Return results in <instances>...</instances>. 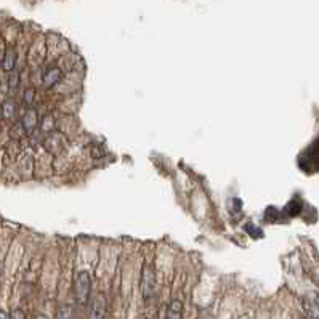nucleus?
Listing matches in <instances>:
<instances>
[{
  "instance_id": "nucleus-14",
  "label": "nucleus",
  "mask_w": 319,
  "mask_h": 319,
  "mask_svg": "<svg viewBox=\"0 0 319 319\" xmlns=\"http://www.w3.org/2000/svg\"><path fill=\"white\" fill-rule=\"evenodd\" d=\"M18 87V74L10 75V90H15Z\"/></svg>"
},
{
  "instance_id": "nucleus-6",
  "label": "nucleus",
  "mask_w": 319,
  "mask_h": 319,
  "mask_svg": "<svg viewBox=\"0 0 319 319\" xmlns=\"http://www.w3.org/2000/svg\"><path fill=\"white\" fill-rule=\"evenodd\" d=\"M63 79V71L60 69V67H50L45 75H44V87L47 90L53 89V87H56L58 84L61 82Z\"/></svg>"
},
{
  "instance_id": "nucleus-1",
  "label": "nucleus",
  "mask_w": 319,
  "mask_h": 319,
  "mask_svg": "<svg viewBox=\"0 0 319 319\" xmlns=\"http://www.w3.org/2000/svg\"><path fill=\"white\" fill-rule=\"evenodd\" d=\"M90 292H92V277L90 273L82 269L75 274L74 279V297L77 305L85 306L90 300Z\"/></svg>"
},
{
  "instance_id": "nucleus-13",
  "label": "nucleus",
  "mask_w": 319,
  "mask_h": 319,
  "mask_svg": "<svg viewBox=\"0 0 319 319\" xmlns=\"http://www.w3.org/2000/svg\"><path fill=\"white\" fill-rule=\"evenodd\" d=\"M8 319H26V314L23 310H19V308H16V310H13L12 313L8 314Z\"/></svg>"
},
{
  "instance_id": "nucleus-4",
  "label": "nucleus",
  "mask_w": 319,
  "mask_h": 319,
  "mask_svg": "<svg viewBox=\"0 0 319 319\" xmlns=\"http://www.w3.org/2000/svg\"><path fill=\"white\" fill-rule=\"evenodd\" d=\"M303 311L306 319H319V294L317 292H306L303 295Z\"/></svg>"
},
{
  "instance_id": "nucleus-9",
  "label": "nucleus",
  "mask_w": 319,
  "mask_h": 319,
  "mask_svg": "<svg viewBox=\"0 0 319 319\" xmlns=\"http://www.w3.org/2000/svg\"><path fill=\"white\" fill-rule=\"evenodd\" d=\"M15 114H16V101L13 98H7L2 103V117L10 121L15 117Z\"/></svg>"
},
{
  "instance_id": "nucleus-5",
  "label": "nucleus",
  "mask_w": 319,
  "mask_h": 319,
  "mask_svg": "<svg viewBox=\"0 0 319 319\" xmlns=\"http://www.w3.org/2000/svg\"><path fill=\"white\" fill-rule=\"evenodd\" d=\"M21 125L26 133H32L37 125H38V114L34 108H27V111L24 112L23 119H21Z\"/></svg>"
},
{
  "instance_id": "nucleus-11",
  "label": "nucleus",
  "mask_w": 319,
  "mask_h": 319,
  "mask_svg": "<svg viewBox=\"0 0 319 319\" xmlns=\"http://www.w3.org/2000/svg\"><path fill=\"white\" fill-rule=\"evenodd\" d=\"M24 103L29 106V108H31V106L34 104V98H35V90H32V89H27L26 92H24Z\"/></svg>"
},
{
  "instance_id": "nucleus-10",
  "label": "nucleus",
  "mask_w": 319,
  "mask_h": 319,
  "mask_svg": "<svg viewBox=\"0 0 319 319\" xmlns=\"http://www.w3.org/2000/svg\"><path fill=\"white\" fill-rule=\"evenodd\" d=\"M74 317V308L69 303H64L58 308V313L55 319H72Z\"/></svg>"
},
{
  "instance_id": "nucleus-12",
  "label": "nucleus",
  "mask_w": 319,
  "mask_h": 319,
  "mask_svg": "<svg viewBox=\"0 0 319 319\" xmlns=\"http://www.w3.org/2000/svg\"><path fill=\"white\" fill-rule=\"evenodd\" d=\"M26 132H24V129H23V125H21V122L19 124H16V125H13V129H12V135L13 137H23Z\"/></svg>"
},
{
  "instance_id": "nucleus-3",
  "label": "nucleus",
  "mask_w": 319,
  "mask_h": 319,
  "mask_svg": "<svg viewBox=\"0 0 319 319\" xmlns=\"http://www.w3.org/2000/svg\"><path fill=\"white\" fill-rule=\"evenodd\" d=\"M108 313V298L104 294H96L90 303L89 319H104Z\"/></svg>"
},
{
  "instance_id": "nucleus-7",
  "label": "nucleus",
  "mask_w": 319,
  "mask_h": 319,
  "mask_svg": "<svg viewBox=\"0 0 319 319\" xmlns=\"http://www.w3.org/2000/svg\"><path fill=\"white\" fill-rule=\"evenodd\" d=\"M183 317V303L180 300H172L167 306L166 319H181Z\"/></svg>"
},
{
  "instance_id": "nucleus-16",
  "label": "nucleus",
  "mask_w": 319,
  "mask_h": 319,
  "mask_svg": "<svg viewBox=\"0 0 319 319\" xmlns=\"http://www.w3.org/2000/svg\"><path fill=\"white\" fill-rule=\"evenodd\" d=\"M34 319H48V317H47L45 314H37V316H35Z\"/></svg>"
},
{
  "instance_id": "nucleus-8",
  "label": "nucleus",
  "mask_w": 319,
  "mask_h": 319,
  "mask_svg": "<svg viewBox=\"0 0 319 319\" xmlns=\"http://www.w3.org/2000/svg\"><path fill=\"white\" fill-rule=\"evenodd\" d=\"M15 66H16V53L13 48H8L2 58V69L5 72H12L15 69Z\"/></svg>"
},
{
  "instance_id": "nucleus-15",
  "label": "nucleus",
  "mask_w": 319,
  "mask_h": 319,
  "mask_svg": "<svg viewBox=\"0 0 319 319\" xmlns=\"http://www.w3.org/2000/svg\"><path fill=\"white\" fill-rule=\"evenodd\" d=\"M0 319H8V314L4 310H0Z\"/></svg>"
},
{
  "instance_id": "nucleus-2",
  "label": "nucleus",
  "mask_w": 319,
  "mask_h": 319,
  "mask_svg": "<svg viewBox=\"0 0 319 319\" xmlns=\"http://www.w3.org/2000/svg\"><path fill=\"white\" fill-rule=\"evenodd\" d=\"M141 295L144 300H149L156 291V273H154V266L151 262H146L141 268V279H140Z\"/></svg>"
}]
</instances>
